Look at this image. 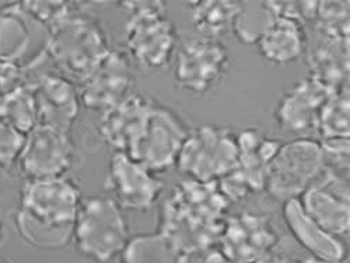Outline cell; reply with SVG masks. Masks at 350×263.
<instances>
[{"label": "cell", "mask_w": 350, "mask_h": 263, "mask_svg": "<svg viewBox=\"0 0 350 263\" xmlns=\"http://www.w3.org/2000/svg\"><path fill=\"white\" fill-rule=\"evenodd\" d=\"M228 204L216 182L183 181L163 204L157 232L180 255L217 247Z\"/></svg>", "instance_id": "obj_1"}, {"label": "cell", "mask_w": 350, "mask_h": 263, "mask_svg": "<svg viewBox=\"0 0 350 263\" xmlns=\"http://www.w3.org/2000/svg\"><path fill=\"white\" fill-rule=\"evenodd\" d=\"M80 202V188L69 178L28 180L21 191L16 217L18 234L40 249L68 245L73 238Z\"/></svg>", "instance_id": "obj_2"}, {"label": "cell", "mask_w": 350, "mask_h": 263, "mask_svg": "<svg viewBox=\"0 0 350 263\" xmlns=\"http://www.w3.org/2000/svg\"><path fill=\"white\" fill-rule=\"evenodd\" d=\"M46 49L57 68L80 81L111 51L100 21L77 5L49 28Z\"/></svg>", "instance_id": "obj_3"}, {"label": "cell", "mask_w": 350, "mask_h": 263, "mask_svg": "<svg viewBox=\"0 0 350 263\" xmlns=\"http://www.w3.org/2000/svg\"><path fill=\"white\" fill-rule=\"evenodd\" d=\"M79 253L96 263H108L125 249L129 230L122 210L111 197L81 199L73 225Z\"/></svg>", "instance_id": "obj_4"}, {"label": "cell", "mask_w": 350, "mask_h": 263, "mask_svg": "<svg viewBox=\"0 0 350 263\" xmlns=\"http://www.w3.org/2000/svg\"><path fill=\"white\" fill-rule=\"evenodd\" d=\"M131 10L125 41L132 59L142 68L159 70L170 65L178 42L177 28L163 2H124Z\"/></svg>", "instance_id": "obj_5"}, {"label": "cell", "mask_w": 350, "mask_h": 263, "mask_svg": "<svg viewBox=\"0 0 350 263\" xmlns=\"http://www.w3.org/2000/svg\"><path fill=\"white\" fill-rule=\"evenodd\" d=\"M237 161V135L228 128L212 125L188 133L175 167L192 181L212 184L234 169Z\"/></svg>", "instance_id": "obj_6"}, {"label": "cell", "mask_w": 350, "mask_h": 263, "mask_svg": "<svg viewBox=\"0 0 350 263\" xmlns=\"http://www.w3.org/2000/svg\"><path fill=\"white\" fill-rule=\"evenodd\" d=\"M321 143L296 139L282 144L272 158L265 180V191L279 202L299 199L324 171Z\"/></svg>", "instance_id": "obj_7"}, {"label": "cell", "mask_w": 350, "mask_h": 263, "mask_svg": "<svg viewBox=\"0 0 350 263\" xmlns=\"http://www.w3.org/2000/svg\"><path fill=\"white\" fill-rule=\"evenodd\" d=\"M188 133L177 112L154 101L126 156L153 174L165 172L177 165Z\"/></svg>", "instance_id": "obj_8"}, {"label": "cell", "mask_w": 350, "mask_h": 263, "mask_svg": "<svg viewBox=\"0 0 350 263\" xmlns=\"http://www.w3.org/2000/svg\"><path fill=\"white\" fill-rule=\"evenodd\" d=\"M239 161L236 168L217 184L228 202H240L250 193L264 192L268 167L282 143L248 128L237 135Z\"/></svg>", "instance_id": "obj_9"}, {"label": "cell", "mask_w": 350, "mask_h": 263, "mask_svg": "<svg viewBox=\"0 0 350 263\" xmlns=\"http://www.w3.org/2000/svg\"><path fill=\"white\" fill-rule=\"evenodd\" d=\"M75 158L69 132L37 125L24 136L18 165L28 180L59 178L72 168Z\"/></svg>", "instance_id": "obj_10"}, {"label": "cell", "mask_w": 350, "mask_h": 263, "mask_svg": "<svg viewBox=\"0 0 350 263\" xmlns=\"http://www.w3.org/2000/svg\"><path fill=\"white\" fill-rule=\"evenodd\" d=\"M230 62L228 51L219 40H191L177 55L175 84L193 94H205L220 83Z\"/></svg>", "instance_id": "obj_11"}, {"label": "cell", "mask_w": 350, "mask_h": 263, "mask_svg": "<svg viewBox=\"0 0 350 263\" xmlns=\"http://www.w3.org/2000/svg\"><path fill=\"white\" fill-rule=\"evenodd\" d=\"M278 244L279 234L268 214L244 212L227 217L217 247L231 263H255Z\"/></svg>", "instance_id": "obj_12"}, {"label": "cell", "mask_w": 350, "mask_h": 263, "mask_svg": "<svg viewBox=\"0 0 350 263\" xmlns=\"http://www.w3.org/2000/svg\"><path fill=\"white\" fill-rule=\"evenodd\" d=\"M136 74L131 57L111 49L80 81V102L90 111H107L132 94Z\"/></svg>", "instance_id": "obj_13"}, {"label": "cell", "mask_w": 350, "mask_h": 263, "mask_svg": "<svg viewBox=\"0 0 350 263\" xmlns=\"http://www.w3.org/2000/svg\"><path fill=\"white\" fill-rule=\"evenodd\" d=\"M299 202L306 214L332 236L342 238L349 232V184L345 175L324 168Z\"/></svg>", "instance_id": "obj_14"}, {"label": "cell", "mask_w": 350, "mask_h": 263, "mask_svg": "<svg viewBox=\"0 0 350 263\" xmlns=\"http://www.w3.org/2000/svg\"><path fill=\"white\" fill-rule=\"evenodd\" d=\"M107 188L121 210H148L160 197L164 185L142 164L124 153H115L109 163Z\"/></svg>", "instance_id": "obj_15"}, {"label": "cell", "mask_w": 350, "mask_h": 263, "mask_svg": "<svg viewBox=\"0 0 350 263\" xmlns=\"http://www.w3.org/2000/svg\"><path fill=\"white\" fill-rule=\"evenodd\" d=\"M273 3V17L258 41V49L267 61L278 65L295 62L303 53L307 37L303 20L295 5Z\"/></svg>", "instance_id": "obj_16"}, {"label": "cell", "mask_w": 350, "mask_h": 263, "mask_svg": "<svg viewBox=\"0 0 350 263\" xmlns=\"http://www.w3.org/2000/svg\"><path fill=\"white\" fill-rule=\"evenodd\" d=\"M38 125L69 132L79 116L80 102L73 84L53 73H46L31 85Z\"/></svg>", "instance_id": "obj_17"}, {"label": "cell", "mask_w": 350, "mask_h": 263, "mask_svg": "<svg viewBox=\"0 0 350 263\" xmlns=\"http://www.w3.org/2000/svg\"><path fill=\"white\" fill-rule=\"evenodd\" d=\"M334 93L314 79L297 83L276 108V121L280 128L300 133L317 129L321 111Z\"/></svg>", "instance_id": "obj_18"}, {"label": "cell", "mask_w": 350, "mask_h": 263, "mask_svg": "<svg viewBox=\"0 0 350 263\" xmlns=\"http://www.w3.org/2000/svg\"><path fill=\"white\" fill-rule=\"evenodd\" d=\"M154 100L132 93L121 102L103 112L98 121L101 139L116 153L126 154L139 136Z\"/></svg>", "instance_id": "obj_19"}, {"label": "cell", "mask_w": 350, "mask_h": 263, "mask_svg": "<svg viewBox=\"0 0 350 263\" xmlns=\"http://www.w3.org/2000/svg\"><path fill=\"white\" fill-rule=\"evenodd\" d=\"M283 219L297 243L314 258L325 263H343L347 248L339 238L321 228L303 210L299 199L284 202Z\"/></svg>", "instance_id": "obj_20"}, {"label": "cell", "mask_w": 350, "mask_h": 263, "mask_svg": "<svg viewBox=\"0 0 350 263\" xmlns=\"http://www.w3.org/2000/svg\"><path fill=\"white\" fill-rule=\"evenodd\" d=\"M349 40H325L308 56L311 79L338 93L347 89Z\"/></svg>", "instance_id": "obj_21"}, {"label": "cell", "mask_w": 350, "mask_h": 263, "mask_svg": "<svg viewBox=\"0 0 350 263\" xmlns=\"http://www.w3.org/2000/svg\"><path fill=\"white\" fill-rule=\"evenodd\" d=\"M192 23L202 38L219 40L232 30L241 2H220V0H202L192 2Z\"/></svg>", "instance_id": "obj_22"}, {"label": "cell", "mask_w": 350, "mask_h": 263, "mask_svg": "<svg viewBox=\"0 0 350 263\" xmlns=\"http://www.w3.org/2000/svg\"><path fill=\"white\" fill-rule=\"evenodd\" d=\"M0 121L24 136L38 125L31 87L18 85L12 92L0 96Z\"/></svg>", "instance_id": "obj_23"}, {"label": "cell", "mask_w": 350, "mask_h": 263, "mask_svg": "<svg viewBox=\"0 0 350 263\" xmlns=\"http://www.w3.org/2000/svg\"><path fill=\"white\" fill-rule=\"evenodd\" d=\"M120 258L121 263H178L180 253L156 232L131 238Z\"/></svg>", "instance_id": "obj_24"}, {"label": "cell", "mask_w": 350, "mask_h": 263, "mask_svg": "<svg viewBox=\"0 0 350 263\" xmlns=\"http://www.w3.org/2000/svg\"><path fill=\"white\" fill-rule=\"evenodd\" d=\"M273 17L272 2H241L232 30L237 38L247 45L258 44L262 33Z\"/></svg>", "instance_id": "obj_25"}, {"label": "cell", "mask_w": 350, "mask_h": 263, "mask_svg": "<svg viewBox=\"0 0 350 263\" xmlns=\"http://www.w3.org/2000/svg\"><path fill=\"white\" fill-rule=\"evenodd\" d=\"M324 140L349 139V90L334 93L325 102L317 126Z\"/></svg>", "instance_id": "obj_26"}, {"label": "cell", "mask_w": 350, "mask_h": 263, "mask_svg": "<svg viewBox=\"0 0 350 263\" xmlns=\"http://www.w3.org/2000/svg\"><path fill=\"white\" fill-rule=\"evenodd\" d=\"M24 143V135L0 121V165L17 161Z\"/></svg>", "instance_id": "obj_27"}, {"label": "cell", "mask_w": 350, "mask_h": 263, "mask_svg": "<svg viewBox=\"0 0 350 263\" xmlns=\"http://www.w3.org/2000/svg\"><path fill=\"white\" fill-rule=\"evenodd\" d=\"M297 263H325V262H321V260H318V259H314V258H307V259L299 260Z\"/></svg>", "instance_id": "obj_28"}, {"label": "cell", "mask_w": 350, "mask_h": 263, "mask_svg": "<svg viewBox=\"0 0 350 263\" xmlns=\"http://www.w3.org/2000/svg\"><path fill=\"white\" fill-rule=\"evenodd\" d=\"M0 243H2V221H0Z\"/></svg>", "instance_id": "obj_29"}, {"label": "cell", "mask_w": 350, "mask_h": 263, "mask_svg": "<svg viewBox=\"0 0 350 263\" xmlns=\"http://www.w3.org/2000/svg\"><path fill=\"white\" fill-rule=\"evenodd\" d=\"M0 263H5V262H3V260H2V259H0Z\"/></svg>", "instance_id": "obj_30"}]
</instances>
